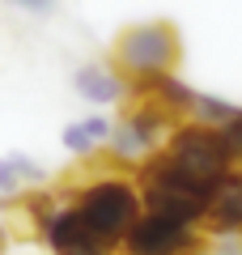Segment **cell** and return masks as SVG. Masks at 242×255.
Returning a JSON list of instances; mask_svg holds the SVG:
<instances>
[{
    "instance_id": "obj_3",
    "label": "cell",
    "mask_w": 242,
    "mask_h": 255,
    "mask_svg": "<svg viewBox=\"0 0 242 255\" xmlns=\"http://www.w3.org/2000/svg\"><path fill=\"white\" fill-rule=\"evenodd\" d=\"M136 179H140V191H144V209L179 217V221H191V226H204L208 200H213L217 187L191 179V174L183 170V166H174L166 153L149 157V162L136 170Z\"/></svg>"
},
{
    "instance_id": "obj_16",
    "label": "cell",
    "mask_w": 242,
    "mask_h": 255,
    "mask_svg": "<svg viewBox=\"0 0 242 255\" xmlns=\"http://www.w3.org/2000/svg\"><path fill=\"white\" fill-rule=\"evenodd\" d=\"M4 251H9V238H4V230H0V255H4Z\"/></svg>"
},
{
    "instance_id": "obj_1",
    "label": "cell",
    "mask_w": 242,
    "mask_h": 255,
    "mask_svg": "<svg viewBox=\"0 0 242 255\" xmlns=\"http://www.w3.org/2000/svg\"><path fill=\"white\" fill-rule=\"evenodd\" d=\"M64 196L77 204V213L90 221L115 251H119V243H123V234L136 226V217L144 213L140 179H136L132 170H123V166H115V162H111L107 170L90 174V179H81L77 187H68Z\"/></svg>"
},
{
    "instance_id": "obj_6",
    "label": "cell",
    "mask_w": 242,
    "mask_h": 255,
    "mask_svg": "<svg viewBox=\"0 0 242 255\" xmlns=\"http://www.w3.org/2000/svg\"><path fill=\"white\" fill-rule=\"evenodd\" d=\"M208 247L213 243H208L204 226H191V221L144 209L136 217V226L123 234L119 255H204Z\"/></svg>"
},
{
    "instance_id": "obj_7",
    "label": "cell",
    "mask_w": 242,
    "mask_h": 255,
    "mask_svg": "<svg viewBox=\"0 0 242 255\" xmlns=\"http://www.w3.org/2000/svg\"><path fill=\"white\" fill-rule=\"evenodd\" d=\"M38 243L47 247V255H119L115 247L77 213V204H72L68 196H60V204L51 209Z\"/></svg>"
},
{
    "instance_id": "obj_15",
    "label": "cell",
    "mask_w": 242,
    "mask_h": 255,
    "mask_svg": "<svg viewBox=\"0 0 242 255\" xmlns=\"http://www.w3.org/2000/svg\"><path fill=\"white\" fill-rule=\"evenodd\" d=\"M225 136L234 140V149H238V166H242V119H238V124L230 128V132H225Z\"/></svg>"
},
{
    "instance_id": "obj_5",
    "label": "cell",
    "mask_w": 242,
    "mask_h": 255,
    "mask_svg": "<svg viewBox=\"0 0 242 255\" xmlns=\"http://www.w3.org/2000/svg\"><path fill=\"white\" fill-rule=\"evenodd\" d=\"M174 124H179V119H174L170 111H161L157 102L132 98L115 119V132H111V140H107V157L115 166H123V170H140L149 157H157L161 149H166Z\"/></svg>"
},
{
    "instance_id": "obj_12",
    "label": "cell",
    "mask_w": 242,
    "mask_h": 255,
    "mask_svg": "<svg viewBox=\"0 0 242 255\" xmlns=\"http://www.w3.org/2000/svg\"><path fill=\"white\" fill-rule=\"evenodd\" d=\"M132 98H149V102H157L161 111H170L174 119H187L191 102H196V90H191V85L183 81L179 73H170V77H157V81H149L144 90H136Z\"/></svg>"
},
{
    "instance_id": "obj_4",
    "label": "cell",
    "mask_w": 242,
    "mask_h": 255,
    "mask_svg": "<svg viewBox=\"0 0 242 255\" xmlns=\"http://www.w3.org/2000/svg\"><path fill=\"white\" fill-rule=\"evenodd\" d=\"M161 153L170 157L174 166H183L191 179L208 183V187H217V183H225L234 170H242L234 140L225 136L221 128L196 124V119H179V124L170 128V140H166Z\"/></svg>"
},
{
    "instance_id": "obj_10",
    "label": "cell",
    "mask_w": 242,
    "mask_h": 255,
    "mask_svg": "<svg viewBox=\"0 0 242 255\" xmlns=\"http://www.w3.org/2000/svg\"><path fill=\"white\" fill-rule=\"evenodd\" d=\"M115 132V119L107 111H94V115H81L72 124H64L60 132V145L77 157H94V153H107V140Z\"/></svg>"
},
{
    "instance_id": "obj_2",
    "label": "cell",
    "mask_w": 242,
    "mask_h": 255,
    "mask_svg": "<svg viewBox=\"0 0 242 255\" xmlns=\"http://www.w3.org/2000/svg\"><path fill=\"white\" fill-rule=\"evenodd\" d=\"M179 55H183V38L170 21H161V17L123 26L115 47H111V64L127 77L132 94L144 90L149 81H157V77L179 73Z\"/></svg>"
},
{
    "instance_id": "obj_8",
    "label": "cell",
    "mask_w": 242,
    "mask_h": 255,
    "mask_svg": "<svg viewBox=\"0 0 242 255\" xmlns=\"http://www.w3.org/2000/svg\"><path fill=\"white\" fill-rule=\"evenodd\" d=\"M72 90L77 98H85L90 107H119L132 98V85L111 60H85L72 68Z\"/></svg>"
},
{
    "instance_id": "obj_9",
    "label": "cell",
    "mask_w": 242,
    "mask_h": 255,
    "mask_svg": "<svg viewBox=\"0 0 242 255\" xmlns=\"http://www.w3.org/2000/svg\"><path fill=\"white\" fill-rule=\"evenodd\" d=\"M204 234H208V243L242 238V170H234L225 183H217L213 200H208Z\"/></svg>"
},
{
    "instance_id": "obj_13",
    "label": "cell",
    "mask_w": 242,
    "mask_h": 255,
    "mask_svg": "<svg viewBox=\"0 0 242 255\" xmlns=\"http://www.w3.org/2000/svg\"><path fill=\"white\" fill-rule=\"evenodd\" d=\"M187 119H196V124H208V128H221V132H230L234 124L242 119V107L230 98H221V94H200L196 90V102H191Z\"/></svg>"
},
{
    "instance_id": "obj_11",
    "label": "cell",
    "mask_w": 242,
    "mask_h": 255,
    "mask_svg": "<svg viewBox=\"0 0 242 255\" xmlns=\"http://www.w3.org/2000/svg\"><path fill=\"white\" fill-rule=\"evenodd\" d=\"M47 187V170L30 153H0V200H17Z\"/></svg>"
},
{
    "instance_id": "obj_14",
    "label": "cell",
    "mask_w": 242,
    "mask_h": 255,
    "mask_svg": "<svg viewBox=\"0 0 242 255\" xmlns=\"http://www.w3.org/2000/svg\"><path fill=\"white\" fill-rule=\"evenodd\" d=\"M17 9H26V13H51L55 9V0H13Z\"/></svg>"
}]
</instances>
